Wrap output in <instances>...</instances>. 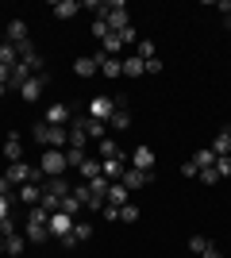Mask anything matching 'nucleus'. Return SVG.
<instances>
[{
    "mask_svg": "<svg viewBox=\"0 0 231 258\" xmlns=\"http://www.w3.org/2000/svg\"><path fill=\"white\" fill-rule=\"evenodd\" d=\"M12 212H16V201H12V197H0V220H8Z\"/></svg>",
    "mask_w": 231,
    "mask_h": 258,
    "instance_id": "e433bc0d",
    "label": "nucleus"
},
{
    "mask_svg": "<svg viewBox=\"0 0 231 258\" xmlns=\"http://www.w3.org/2000/svg\"><path fill=\"white\" fill-rule=\"evenodd\" d=\"M193 166H197V170H208V166H216V154H212V147H200V151L193 154Z\"/></svg>",
    "mask_w": 231,
    "mask_h": 258,
    "instance_id": "a878e982",
    "label": "nucleus"
},
{
    "mask_svg": "<svg viewBox=\"0 0 231 258\" xmlns=\"http://www.w3.org/2000/svg\"><path fill=\"white\" fill-rule=\"evenodd\" d=\"M200 258H223V254H220V250H216V247H212V243H208V250H204V254H200Z\"/></svg>",
    "mask_w": 231,
    "mask_h": 258,
    "instance_id": "a18cd8bd",
    "label": "nucleus"
},
{
    "mask_svg": "<svg viewBox=\"0 0 231 258\" xmlns=\"http://www.w3.org/2000/svg\"><path fill=\"white\" fill-rule=\"evenodd\" d=\"M212 154L220 158V154H231V131H220L216 139H212Z\"/></svg>",
    "mask_w": 231,
    "mask_h": 258,
    "instance_id": "cd10ccee",
    "label": "nucleus"
},
{
    "mask_svg": "<svg viewBox=\"0 0 231 258\" xmlns=\"http://www.w3.org/2000/svg\"><path fill=\"white\" fill-rule=\"evenodd\" d=\"M50 85V74H35V77H27V81H23V89H20V97L27 100V104H39V97H43V89Z\"/></svg>",
    "mask_w": 231,
    "mask_h": 258,
    "instance_id": "39448f33",
    "label": "nucleus"
},
{
    "mask_svg": "<svg viewBox=\"0 0 231 258\" xmlns=\"http://www.w3.org/2000/svg\"><path fill=\"white\" fill-rule=\"evenodd\" d=\"M123 170H127V162H120V158H100V177H108V181H120Z\"/></svg>",
    "mask_w": 231,
    "mask_h": 258,
    "instance_id": "ddd939ff",
    "label": "nucleus"
},
{
    "mask_svg": "<svg viewBox=\"0 0 231 258\" xmlns=\"http://www.w3.org/2000/svg\"><path fill=\"white\" fill-rule=\"evenodd\" d=\"M139 216H143V212H139V205H131V201H127V205L120 208V224H139Z\"/></svg>",
    "mask_w": 231,
    "mask_h": 258,
    "instance_id": "c756f323",
    "label": "nucleus"
},
{
    "mask_svg": "<svg viewBox=\"0 0 231 258\" xmlns=\"http://www.w3.org/2000/svg\"><path fill=\"white\" fill-rule=\"evenodd\" d=\"M81 208H85V205L69 193V197H62V208H58V212H66V216H73V220H81Z\"/></svg>",
    "mask_w": 231,
    "mask_h": 258,
    "instance_id": "bb28decb",
    "label": "nucleus"
},
{
    "mask_svg": "<svg viewBox=\"0 0 231 258\" xmlns=\"http://www.w3.org/2000/svg\"><path fill=\"white\" fill-rule=\"evenodd\" d=\"M81 12V0H58L54 4V20H73Z\"/></svg>",
    "mask_w": 231,
    "mask_h": 258,
    "instance_id": "a211bd4d",
    "label": "nucleus"
},
{
    "mask_svg": "<svg viewBox=\"0 0 231 258\" xmlns=\"http://www.w3.org/2000/svg\"><path fill=\"white\" fill-rule=\"evenodd\" d=\"M143 74H146V62L135 58V54H127L123 58V77H143Z\"/></svg>",
    "mask_w": 231,
    "mask_h": 258,
    "instance_id": "412c9836",
    "label": "nucleus"
},
{
    "mask_svg": "<svg viewBox=\"0 0 231 258\" xmlns=\"http://www.w3.org/2000/svg\"><path fill=\"white\" fill-rule=\"evenodd\" d=\"M135 58H143V62L158 58V54H154V43H150V39H139V43H135Z\"/></svg>",
    "mask_w": 231,
    "mask_h": 258,
    "instance_id": "7c9ffc66",
    "label": "nucleus"
},
{
    "mask_svg": "<svg viewBox=\"0 0 231 258\" xmlns=\"http://www.w3.org/2000/svg\"><path fill=\"white\" fill-rule=\"evenodd\" d=\"M120 185L127 189V193H139V189H146V185H154V170H135V166H127L123 170V177H120Z\"/></svg>",
    "mask_w": 231,
    "mask_h": 258,
    "instance_id": "20e7f679",
    "label": "nucleus"
},
{
    "mask_svg": "<svg viewBox=\"0 0 231 258\" xmlns=\"http://www.w3.org/2000/svg\"><path fill=\"white\" fill-rule=\"evenodd\" d=\"M66 162H69V166L77 170V166L85 162V151H77V147H66Z\"/></svg>",
    "mask_w": 231,
    "mask_h": 258,
    "instance_id": "473e14b6",
    "label": "nucleus"
},
{
    "mask_svg": "<svg viewBox=\"0 0 231 258\" xmlns=\"http://www.w3.org/2000/svg\"><path fill=\"white\" fill-rule=\"evenodd\" d=\"M100 20L108 23V31H112V35H120V31H127V27H131V20H127V4H123V0H108Z\"/></svg>",
    "mask_w": 231,
    "mask_h": 258,
    "instance_id": "f03ea898",
    "label": "nucleus"
},
{
    "mask_svg": "<svg viewBox=\"0 0 231 258\" xmlns=\"http://www.w3.org/2000/svg\"><path fill=\"white\" fill-rule=\"evenodd\" d=\"M93 58H97V70L104 77H112V81H116V77H123V58H108V54H93Z\"/></svg>",
    "mask_w": 231,
    "mask_h": 258,
    "instance_id": "9b49d317",
    "label": "nucleus"
},
{
    "mask_svg": "<svg viewBox=\"0 0 231 258\" xmlns=\"http://www.w3.org/2000/svg\"><path fill=\"white\" fill-rule=\"evenodd\" d=\"M8 81H12V70H8V66H0V85H8Z\"/></svg>",
    "mask_w": 231,
    "mask_h": 258,
    "instance_id": "c03bdc74",
    "label": "nucleus"
},
{
    "mask_svg": "<svg viewBox=\"0 0 231 258\" xmlns=\"http://www.w3.org/2000/svg\"><path fill=\"white\" fill-rule=\"evenodd\" d=\"M189 250H193V254H204V250H208V239H204V235H193V239H189Z\"/></svg>",
    "mask_w": 231,
    "mask_h": 258,
    "instance_id": "2f4dec72",
    "label": "nucleus"
},
{
    "mask_svg": "<svg viewBox=\"0 0 231 258\" xmlns=\"http://www.w3.org/2000/svg\"><path fill=\"white\" fill-rule=\"evenodd\" d=\"M58 247H62V250H77V247H81V243H77L73 235H66V239H58Z\"/></svg>",
    "mask_w": 231,
    "mask_h": 258,
    "instance_id": "ea45409f",
    "label": "nucleus"
},
{
    "mask_svg": "<svg viewBox=\"0 0 231 258\" xmlns=\"http://www.w3.org/2000/svg\"><path fill=\"white\" fill-rule=\"evenodd\" d=\"M8 43H27V23L23 20H8Z\"/></svg>",
    "mask_w": 231,
    "mask_h": 258,
    "instance_id": "b1692460",
    "label": "nucleus"
},
{
    "mask_svg": "<svg viewBox=\"0 0 231 258\" xmlns=\"http://www.w3.org/2000/svg\"><path fill=\"white\" fill-rule=\"evenodd\" d=\"M4 93H8V85H0V100H4Z\"/></svg>",
    "mask_w": 231,
    "mask_h": 258,
    "instance_id": "49530a36",
    "label": "nucleus"
},
{
    "mask_svg": "<svg viewBox=\"0 0 231 258\" xmlns=\"http://www.w3.org/2000/svg\"><path fill=\"white\" fill-rule=\"evenodd\" d=\"M23 243H27V239H23V231L20 235H8V239H0V250H4V254H23Z\"/></svg>",
    "mask_w": 231,
    "mask_h": 258,
    "instance_id": "5701e85b",
    "label": "nucleus"
},
{
    "mask_svg": "<svg viewBox=\"0 0 231 258\" xmlns=\"http://www.w3.org/2000/svg\"><path fill=\"white\" fill-rule=\"evenodd\" d=\"M85 143H89V131H85V112H77V116L69 119V147L85 151Z\"/></svg>",
    "mask_w": 231,
    "mask_h": 258,
    "instance_id": "9d476101",
    "label": "nucleus"
},
{
    "mask_svg": "<svg viewBox=\"0 0 231 258\" xmlns=\"http://www.w3.org/2000/svg\"><path fill=\"white\" fill-rule=\"evenodd\" d=\"M16 62H20V50H16L12 43H0V66H8V70H12Z\"/></svg>",
    "mask_w": 231,
    "mask_h": 258,
    "instance_id": "c85d7f7f",
    "label": "nucleus"
},
{
    "mask_svg": "<svg viewBox=\"0 0 231 258\" xmlns=\"http://www.w3.org/2000/svg\"><path fill=\"white\" fill-rule=\"evenodd\" d=\"M227 131H231V123H227Z\"/></svg>",
    "mask_w": 231,
    "mask_h": 258,
    "instance_id": "de8ad7c7",
    "label": "nucleus"
},
{
    "mask_svg": "<svg viewBox=\"0 0 231 258\" xmlns=\"http://www.w3.org/2000/svg\"><path fill=\"white\" fill-rule=\"evenodd\" d=\"M93 231H97V227L89 224L85 216H81V220H73V239H77V243H89V239H93Z\"/></svg>",
    "mask_w": 231,
    "mask_h": 258,
    "instance_id": "393cba45",
    "label": "nucleus"
},
{
    "mask_svg": "<svg viewBox=\"0 0 231 258\" xmlns=\"http://www.w3.org/2000/svg\"><path fill=\"white\" fill-rule=\"evenodd\" d=\"M0 197H12V201H16V185H12L4 173H0Z\"/></svg>",
    "mask_w": 231,
    "mask_h": 258,
    "instance_id": "4c0bfd02",
    "label": "nucleus"
},
{
    "mask_svg": "<svg viewBox=\"0 0 231 258\" xmlns=\"http://www.w3.org/2000/svg\"><path fill=\"white\" fill-rule=\"evenodd\" d=\"M39 170H43V177H66V170H69L66 151H43V158H39Z\"/></svg>",
    "mask_w": 231,
    "mask_h": 258,
    "instance_id": "7ed1b4c3",
    "label": "nucleus"
},
{
    "mask_svg": "<svg viewBox=\"0 0 231 258\" xmlns=\"http://www.w3.org/2000/svg\"><path fill=\"white\" fill-rule=\"evenodd\" d=\"M127 201H131V193H127V189H123L120 181H112V185H108V197H104V205H112V208H123Z\"/></svg>",
    "mask_w": 231,
    "mask_h": 258,
    "instance_id": "dca6fc26",
    "label": "nucleus"
},
{
    "mask_svg": "<svg viewBox=\"0 0 231 258\" xmlns=\"http://www.w3.org/2000/svg\"><path fill=\"white\" fill-rule=\"evenodd\" d=\"M85 208H104V197H93V193H89L85 197Z\"/></svg>",
    "mask_w": 231,
    "mask_h": 258,
    "instance_id": "a19ab883",
    "label": "nucleus"
},
{
    "mask_svg": "<svg viewBox=\"0 0 231 258\" xmlns=\"http://www.w3.org/2000/svg\"><path fill=\"white\" fill-rule=\"evenodd\" d=\"M146 74H162V58H150V62H146Z\"/></svg>",
    "mask_w": 231,
    "mask_h": 258,
    "instance_id": "79ce46f5",
    "label": "nucleus"
},
{
    "mask_svg": "<svg viewBox=\"0 0 231 258\" xmlns=\"http://www.w3.org/2000/svg\"><path fill=\"white\" fill-rule=\"evenodd\" d=\"M31 139L43 147V151H66L69 147V127H50V123H35L31 127Z\"/></svg>",
    "mask_w": 231,
    "mask_h": 258,
    "instance_id": "f257e3e1",
    "label": "nucleus"
},
{
    "mask_svg": "<svg viewBox=\"0 0 231 258\" xmlns=\"http://www.w3.org/2000/svg\"><path fill=\"white\" fill-rule=\"evenodd\" d=\"M197 177H200V185H216V181H220V173H216V166H208V170H200Z\"/></svg>",
    "mask_w": 231,
    "mask_h": 258,
    "instance_id": "f704fd0d",
    "label": "nucleus"
},
{
    "mask_svg": "<svg viewBox=\"0 0 231 258\" xmlns=\"http://www.w3.org/2000/svg\"><path fill=\"white\" fill-rule=\"evenodd\" d=\"M43 193H46V197H58V201H62V197H69L73 189H69L66 177H46V181H43Z\"/></svg>",
    "mask_w": 231,
    "mask_h": 258,
    "instance_id": "4468645a",
    "label": "nucleus"
},
{
    "mask_svg": "<svg viewBox=\"0 0 231 258\" xmlns=\"http://www.w3.org/2000/svg\"><path fill=\"white\" fill-rule=\"evenodd\" d=\"M46 231H50V239H66V235H73V216H66V212H50V220H46Z\"/></svg>",
    "mask_w": 231,
    "mask_h": 258,
    "instance_id": "0eeeda50",
    "label": "nucleus"
},
{
    "mask_svg": "<svg viewBox=\"0 0 231 258\" xmlns=\"http://www.w3.org/2000/svg\"><path fill=\"white\" fill-rule=\"evenodd\" d=\"M85 131H89V139H108V123H100V119H93V116H89V112H85Z\"/></svg>",
    "mask_w": 231,
    "mask_h": 258,
    "instance_id": "aec40b11",
    "label": "nucleus"
},
{
    "mask_svg": "<svg viewBox=\"0 0 231 258\" xmlns=\"http://www.w3.org/2000/svg\"><path fill=\"white\" fill-rule=\"evenodd\" d=\"M112 112H116V100H112V97H104V93L89 100V116H93V119H100V123H108V119H112Z\"/></svg>",
    "mask_w": 231,
    "mask_h": 258,
    "instance_id": "1a4fd4ad",
    "label": "nucleus"
},
{
    "mask_svg": "<svg viewBox=\"0 0 231 258\" xmlns=\"http://www.w3.org/2000/svg\"><path fill=\"white\" fill-rule=\"evenodd\" d=\"M181 173H185V177H197V173H200V170H197V166H193V158H189V162H185V166H181Z\"/></svg>",
    "mask_w": 231,
    "mask_h": 258,
    "instance_id": "37998d69",
    "label": "nucleus"
},
{
    "mask_svg": "<svg viewBox=\"0 0 231 258\" xmlns=\"http://www.w3.org/2000/svg\"><path fill=\"white\" fill-rule=\"evenodd\" d=\"M93 35H97V39H100V43H104V39H108V23H104V20H100V16H97V20H93Z\"/></svg>",
    "mask_w": 231,
    "mask_h": 258,
    "instance_id": "c9c22d12",
    "label": "nucleus"
},
{
    "mask_svg": "<svg viewBox=\"0 0 231 258\" xmlns=\"http://www.w3.org/2000/svg\"><path fill=\"white\" fill-rule=\"evenodd\" d=\"M108 127L116 131V135H120V131H127V127H131V112H127V108H116V112H112V119H108Z\"/></svg>",
    "mask_w": 231,
    "mask_h": 258,
    "instance_id": "6ab92c4d",
    "label": "nucleus"
},
{
    "mask_svg": "<svg viewBox=\"0 0 231 258\" xmlns=\"http://www.w3.org/2000/svg\"><path fill=\"white\" fill-rule=\"evenodd\" d=\"M131 166H135V170H150V166H154V151L146 147V143H139V147L131 151Z\"/></svg>",
    "mask_w": 231,
    "mask_h": 258,
    "instance_id": "2eb2a0df",
    "label": "nucleus"
},
{
    "mask_svg": "<svg viewBox=\"0 0 231 258\" xmlns=\"http://www.w3.org/2000/svg\"><path fill=\"white\" fill-rule=\"evenodd\" d=\"M216 173H220V177H231V154H220V158H216Z\"/></svg>",
    "mask_w": 231,
    "mask_h": 258,
    "instance_id": "72a5a7b5",
    "label": "nucleus"
},
{
    "mask_svg": "<svg viewBox=\"0 0 231 258\" xmlns=\"http://www.w3.org/2000/svg\"><path fill=\"white\" fill-rule=\"evenodd\" d=\"M39 201H43V185H20V189H16V205H27V208H35L39 205Z\"/></svg>",
    "mask_w": 231,
    "mask_h": 258,
    "instance_id": "f8f14e48",
    "label": "nucleus"
},
{
    "mask_svg": "<svg viewBox=\"0 0 231 258\" xmlns=\"http://www.w3.org/2000/svg\"><path fill=\"white\" fill-rule=\"evenodd\" d=\"M77 173H81V181H93V177H100V158H89V154H85V162L77 166Z\"/></svg>",
    "mask_w": 231,
    "mask_h": 258,
    "instance_id": "4be33fe9",
    "label": "nucleus"
},
{
    "mask_svg": "<svg viewBox=\"0 0 231 258\" xmlns=\"http://www.w3.org/2000/svg\"><path fill=\"white\" fill-rule=\"evenodd\" d=\"M69 119H73V108L69 104H46L43 123H50V127H69Z\"/></svg>",
    "mask_w": 231,
    "mask_h": 258,
    "instance_id": "6e6552de",
    "label": "nucleus"
},
{
    "mask_svg": "<svg viewBox=\"0 0 231 258\" xmlns=\"http://www.w3.org/2000/svg\"><path fill=\"white\" fill-rule=\"evenodd\" d=\"M0 154L8 162H23V131H8L0 139Z\"/></svg>",
    "mask_w": 231,
    "mask_h": 258,
    "instance_id": "423d86ee",
    "label": "nucleus"
},
{
    "mask_svg": "<svg viewBox=\"0 0 231 258\" xmlns=\"http://www.w3.org/2000/svg\"><path fill=\"white\" fill-rule=\"evenodd\" d=\"M73 74L77 77H97L100 74V70H97V58H93V54H81V58L73 62Z\"/></svg>",
    "mask_w": 231,
    "mask_h": 258,
    "instance_id": "f3484780",
    "label": "nucleus"
},
{
    "mask_svg": "<svg viewBox=\"0 0 231 258\" xmlns=\"http://www.w3.org/2000/svg\"><path fill=\"white\" fill-rule=\"evenodd\" d=\"M100 212H104V220H108V224H120V208L104 205V208H100Z\"/></svg>",
    "mask_w": 231,
    "mask_h": 258,
    "instance_id": "58836bf2",
    "label": "nucleus"
}]
</instances>
